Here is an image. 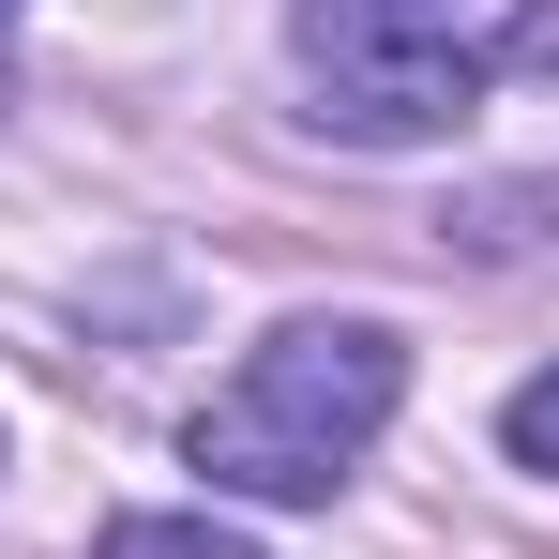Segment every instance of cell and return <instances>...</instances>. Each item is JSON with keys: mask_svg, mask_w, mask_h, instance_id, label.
Wrapping results in <instances>:
<instances>
[{"mask_svg": "<svg viewBox=\"0 0 559 559\" xmlns=\"http://www.w3.org/2000/svg\"><path fill=\"white\" fill-rule=\"evenodd\" d=\"M393 393H408V348L378 318H287V333H258V364L197 408L182 454L227 499H333L348 454L393 424Z\"/></svg>", "mask_w": 559, "mask_h": 559, "instance_id": "6da1fadb", "label": "cell"}, {"mask_svg": "<svg viewBox=\"0 0 559 559\" xmlns=\"http://www.w3.org/2000/svg\"><path fill=\"white\" fill-rule=\"evenodd\" d=\"M530 61V0H302L318 121L364 152H424Z\"/></svg>", "mask_w": 559, "mask_h": 559, "instance_id": "7a4b0ae2", "label": "cell"}, {"mask_svg": "<svg viewBox=\"0 0 559 559\" xmlns=\"http://www.w3.org/2000/svg\"><path fill=\"white\" fill-rule=\"evenodd\" d=\"M92 559H258L242 530H212V514H121Z\"/></svg>", "mask_w": 559, "mask_h": 559, "instance_id": "3957f363", "label": "cell"}, {"mask_svg": "<svg viewBox=\"0 0 559 559\" xmlns=\"http://www.w3.org/2000/svg\"><path fill=\"white\" fill-rule=\"evenodd\" d=\"M499 439H514V468H559V364L514 393V424H499Z\"/></svg>", "mask_w": 559, "mask_h": 559, "instance_id": "277c9868", "label": "cell"}, {"mask_svg": "<svg viewBox=\"0 0 559 559\" xmlns=\"http://www.w3.org/2000/svg\"><path fill=\"white\" fill-rule=\"evenodd\" d=\"M0 15H15V0H0Z\"/></svg>", "mask_w": 559, "mask_h": 559, "instance_id": "5b68a950", "label": "cell"}]
</instances>
